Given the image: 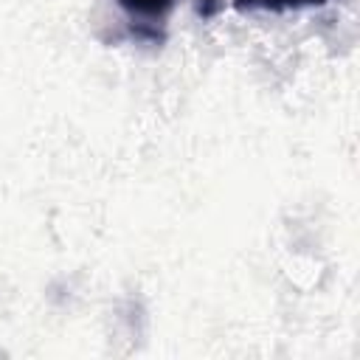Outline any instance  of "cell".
<instances>
[{
	"label": "cell",
	"mask_w": 360,
	"mask_h": 360,
	"mask_svg": "<svg viewBox=\"0 0 360 360\" xmlns=\"http://www.w3.org/2000/svg\"><path fill=\"white\" fill-rule=\"evenodd\" d=\"M177 0H118V8L124 11L129 31L135 39L143 42H163L166 39V22L174 11Z\"/></svg>",
	"instance_id": "1"
},
{
	"label": "cell",
	"mask_w": 360,
	"mask_h": 360,
	"mask_svg": "<svg viewBox=\"0 0 360 360\" xmlns=\"http://www.w3.org/2000/svg\"><path fill=\"white\" fill-rule=\"evenodd\" d=\"M326 0H233L236 11H270V14H284V11H298V8H312L323 6Z\"/></svg>",
	"instance_id": "2"
}]
</instances>
